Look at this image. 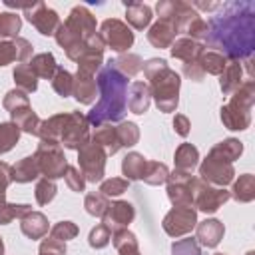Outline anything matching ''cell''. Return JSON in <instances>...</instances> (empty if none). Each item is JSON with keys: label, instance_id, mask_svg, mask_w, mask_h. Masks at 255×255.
I'll return each instance as SVG.
<instances>
[{"label": "cell", "instance_id": "cell-61", "mask_svg": "<svg viewBox=\"0 0 255 255\" xmlns=\"http://www.w3.org/2000/svg\"><path fill=\"white\" fill-rule=\"evenodd\" d=\"M247 255H255V253H253V251H249V253H247Z\"/></svg>", "mask_w": 255, "mask_h": 255}, {"label": "cell", "instance_id": "cell-20", "mask_svg": "<svg viewBox=\"0 0 255 255\" xmlns=\"http://www.w3.org/2000/svg\"><path fill=\"white\" fill-rule=\"evenodd\" d=\"M221 80H219V86H221V92L225 96H231L239 86H241V76H243V66L239 60H227L223 72L219 74Z\"/></svg>", "mask_w": 255, "mask_h": 255}, {"label": "cell", "instance_id": "cell-18", "mask_svg": "<svg viewBox=\"0 0 255 255\" xmlns=\"http://www.w3.org/2000/svg\"><path fill=\"white\" fill-rule=\"evenodd\" d=\"M175 34H177V30H175V26H173L171 22H167V20H157V22L149 28L147 40H149V44L155 46V48H171V44L175 42Z\"/></svg>", "mask_w": 255, "mask_h": 255}, {"label": "cell", "instance_id": "cell-51", "mask_svg": "<svg viewBox=\"0 0 255 255\" xmlns=\"http://www.w3.org/2000/svg\"><path fill=\"white\" fill-rule=\"evenodd\" d=\"M64 179H66V185L72 189V191H84L86 187V177L82 175V171L74 165H68L66 167V173H64Z\"/></svg>", "mask_w": 255, "mask_h": 255}, {"label": "cell", "instance_id": "cell-47", "mask_svg": "<svg viewBox=\"0 0 255 255\" xmlns=\"http://www.w3.org/2000/svg\"><path fill=\"white\" fill-rule=\"evenodd\" d=\"M129 181L126 177H112V179H104L102 185H100V191L110 199V197H116V195H122L126 189H128Z\"/></svg>", "mask_w": 255, "mask_h": 255}, {"label": "cell", "instance_id": "cell-54", "mask_svg": "<svg viewBox=\"0 0 255 255\" xmlns=\"http://www.w3.org/2000/svg\"><path fill=\"white\" fill-rule=\"evenodd\" d=\"M10 62H18L16 46L12 40H2L0 42V66H6Z\"/></svg>", "mask_w": 255, "mask_h": 255}, {"label": "cell", "instance_id": "cell-44", "mask_svg": "<svg viewBox=\"0 0 255 255\" xmlns=\"http://www.w3.org/2000/svg\"><path fill=\"white\" fill-rule=\"evenodd\" d=\"M116 133H118V139H120L122 147H131L139 139V129L133 122H120L118 128H116Z\"/></svg>", "mask_w": 255, "mask_h": 255}, {"label": "cell", "instance_id": "cell-13", "mask_svg": "<svg viewBox=\"0 0 255 255\" xmlns=\"http://www.w3.org/2000/svg\"><path fill=\"white\" fill-rule=\"evenodd\" d=\"M191 173L175 171L167 175V197L173 207H193L191 205Z\"/></svg>", "mask_w": 255, "mask_h": 255}, {"label": "cell", "instance_id": "cell-42", "mask_svg": "<svg viewBox=\"0 0 255 255\" xmlns=\"http://www.w3.org/2000/svg\"><path fill=\"white\" fill-rule=\"evenodd\" d=\"M20 137V128L14 122H4L0 124V153L10 151Z\"/></svg>", "mask_w": 255, "mask_h": 255}, {"label": "cell", "instance_id": "cell-46", "mask_svg": "<svg viewBox=\"0 0 255 255\" xmlns=\"http://www.w3.org/2000/svg\"><path fill=\"white\" fill-rule=\"evenodd\" d=\"M102 70V54H92L86 52L80 60H78V72L88 74V76H96V72Z\"/></svg>", "mask_w": 255, "mask_h": 255}, {"label": "cell", "instance_id": "cell-55", "mask_svg": "<svg viewBox=\"0 0 255 255\" xmlns=\"http://www.w3.org/2000/svg\"><path fill=\"white\" fill-rule=\"evenodd\" d=\"M12 42H14V46H16L18 62H20V64H26V60L32 56V44H30L26 38H14Z\"/></svg>", "mask_w": 255, "mask_h": 255}, {"label": "cell", "instance_id": "cell-5", "mask_svg": "<svg viewBox=\"0 0 255 255\" xmlns=\"http://www.w3.org/2000/svg\"><path fill=\"white\" fill-rule=\"evenodd\" d=\"M34 157H36L38 167H40V173H42L44 177H48V179L64 177L66 167H68V161H66V157H64L62 145H60L58 141L40 139Z\"/></svg>", "mask_w": 255, "mask_h": 255}, {"label": "cell", "instance_id": "cell-60", "mask_svg": "<svg viewBox=\"0 0 255 255\" xmlns=\"http://www.w3.org/2000/svg\"><path fill=\"white\" fill-rule=\"evenodd\" d=\"M0 255H4V241H2V237H0Z\"/></svg>", "mask_w": 255, "mask_h": 255}, {"label": "cell", "instance_id": "cell-9", "mask_svg": "<svg viewBox=\"0 0 255 255\" xmlns=\"http://www.w3.org/2000/svg\"><path fill=\"white\" fill-rule=\"evenodd\" d=\"M100 36H102L104 44L108 48H112L114 52H126L133 44V32L129 30V26L116 18H108L102 22Z\"/></svg>", "mask_w": 255, "mask_h": 255}, {"label": "cell", "instance_id": "cell-53", "mask_svg": "<svg viewBox=\"0 0 255 255\" xmlns=\"http://www.w3.org/2000/svg\"><path fill=\"white\" fill-rule=\"evenodd\" d=\"M40 255H66V243L52 239V237H46L40 243Z\"/></svg>", "mask_w": 255, "mask_h": 255}, {"label": "cell", "instance_id": "cell-10", "mask_svg": "<svg viewBox=\"0 0 255 255\" xmlns=\"http://www.w3.org/2000/svg\"><path fill=\"white\" fill-rule=\"evenodd\" d=\"M88 141H90V124L86 116H82L80 112L68 114V120H66V126L60 137V145L68 149H80Z\"/></svg>", "mask_w": 255, "mask_h": 255}, {"label": "cell", "instance_id": "cell-27", "mask_svg": "<svg viewBox=\"0 0 255 255\" xmlns=\"http://www.w3.org/2000/svg\"><path fill=\"white\" fill-rule=\"evenodd\" d=\"M199 159V151L195 145L191 143H181L175 149V171H183V173H191L193 167L197 165Z\"/></svg>", "mask_w": 255, "mask_h": 255}, {"label": "cell", "instance_id": "cell-15", "mask_svg": "<svg viewBox=\"0 0 255 255\" xmlns=\"http://www.w3.org/2000/svg\"><path fill=\"white\" fill-rule=\"evenodd\" d=\"M133 217H135V209L129 201H114L102 215V223L114 233L120 229H128V225L133 221Z\"/></svg>", "mask_w": 255, "mask_h": 255}, {"label": "cell", "instance_id": "cell-58", "mask_svg": "<svg viewBox=\"0 0 255 255\" xmlns=\"http://www.w3.org/2000/svg\"><path fill=\"white\" fill-rule=\"evenodd\" d=\"M189 120H187V116H183V114H177L175 116V120H173V129H175V133H179L181 137H185L187 133H189Z\"/></svg>", "mask_w": 255, "mask_h": 255}, {"label": "cell", "instance_id": "cell-29", "mask_svg": "<svg viewBox=\"0 0 255 255\" xmlns=\"http://www.w3.org/2000/svg\"><path fill=\"white\" fill-rule=\"evenodd\" d=\"M2 106H4L6 112H10V116H12V120H14V118L20 116L22 112L30 110V100H28V94H26V92H22V90L16 88V90H10V92L4 96Z\"/></svg>", "mask_w": 255, "mask_h": 255}, {"label": "cell", "instance_id": "cell-17", "mask_svg": "<svg viewBox=\"0 0 255 255\" xmlns=\"http://www.w3.org/2000/svg\"><path fill=\"white\" fill-rule=\"evenodd\" d=\"M128 108L133 114H145L151 102V92L149 86L145 82H133L131 86H128V96H126Z\"/></svg>", "mask_w": 255, "mask_h": 255}, {"label": "cell", "instance_id": "cell-24", "mask_svg": "<svg viewBox=\"0 0 255 255\" xmlns=\"http://www.w3.org/2000/svg\"><path fill=\"white\" fill-rule=\"evenodd\" d=\"M151 8L143 2H128L126 4V20L131 28L135 30H143L149 26L151 22Z\"/></svg>", "mask_w": 255, "mask_h": 255}, {"label": "cell", "instance_id": "cell-43", "mask_svg": "<svg viewBox=\"0 0 255 255\" xmlns=\"http://www.w3.org/2000/svg\"><path fill=\"white\" fill-rule=\"evenodd\" d=\"M12 122L20 128V131H26V133H32V135H38L40 124H42V120L36 116V112H34L32 108L26 110V112H22L20 116H16Z\"/></svg>", "mask_w": 255, "mask_h": 255}, {"label": "cell", "instance_id": "cell-49", "mask_svg": "<svg viewBox=\"0 0 255 255\" xmlns=\"http://www.w3.org/2000/svg\"><path fill=\"white\" fill-rule=\"evenodd\" d=\"M110 239H112V231H110L104 223H98V225L90 231L88 243H90V247H94V249H104V247L110 243Z\"/></svg>", "mask_w": 255, "mask_h": 255}, {"label": "cell", "instance_id": "cell-35", "mask_svg": "<svg viewBox=\"0 0 255 255\" xmlns=\"http://www.w3.org/2000/svg\"><path fill=\"white\" fill-rule=\"evenodd\" d=\"M167 175H169V169H167L165 163L147 159L145 167H143V173H141V179L149 185H161V183L167 181Z\"/></svg>", "mask_w": 255, "mask_h": 255}, {"label": "cell", "instance_id": "cell-30", "mask_svg": "<svg viewBox=\"0 0 255 255\" xmlns=\"http://www.w3.org/2000/svg\"><path fill=\"white\" fill-rule=\"evenodd\" d=\"M112 243L118 249V255H139L137 249V239L131 231L128 229H120L112 233Z\"/></svg>", "mask_w": 255, "mask_h": 255}, {"label": "cell", "instance_id": "cell-37", "mask_svg": "<svg viewBox=\"0 0 255 255\" xmlns=\"http://www.w3.org/2000/svg\"><path fill=\"white\" fill-rule=\"evenodd\" d=\"M197 62H199L203 74H205V72H207V74H221L223 68H225V64H227V58H225L223 54H219V52H213V50L205 52V50H203V54L199 56Z\"/></svg>", "mask_w": 255, "mask_h": 255}, {"label": "cell", "instance_id": "cell-28", "mask_svg": "<svg viewBox=\"0 0 255 255\" xmlns=\"http://www.w3.org/2000/svg\"><path fill=\"white\" fill-rule=\"evenodd\" d=\"M229 195L233 199H237L239 203H249L255 199V177L251 173H243L239 175V179L233 183Z\"/></svg>", "mask_w": 255, "mask_h": 255}, {"label": "cell", "instance_id": "cell-59", "mask_svg": "<svg viewBox=\"0 0 255 255\" xmlns=\"http://www.w3.org/2000/svg\"><path fill=\"white\" fill-rule=\"evenodd\" d=\"M195 6H197V8H203V10H215V8H221L223 4H205V2H197Z\"/></svg>", "mask_w": 255, "mask_h": 255}, {"label": "cell", "instance_id": "cell-25", "mask_svg": "<svg viewBox=\"0 0 255 255\" xmlns=\"http://www.w3.org/2000/svg\"><path fill=\"white\" fill-rule=\"evenodd\" d=\"M40 173V167H38V161L34 155H28V157H22L18 163L12 165V181H18V183H28L32 179H36Z\"/></svg>", "mask_w": 255, "mask_h": 255}, {"label": "cell", "instance_id": "cell-12", "mask_svg": "<svg viewBox=\"0 0 255 255\" xmlns=\"http://www.w3.org/2000/svg\"><path fill=\"white\" fill-rule=\"evenodd\" d=\"M24 14L30 20V24L44 36H54L56 30L60 28V16L48 8L44 2H36L32 6H24Z\"/></svg>", "mask_w": 255, "mask_h": 255}, {"label": "cell", "instance_id": "cell-50", "mask_svg": "<svg viewBox=\"0 0 255 255\" xmlns=\"http://www.w3.org/2000/svg\"><path fill=\"white\" fill-rule=\"evenodd\" d=\"M171 255H201V247L195 241V237L177 239L171 245Z\"/></svg>", "mask_w": 255, "mask_h": 255}, {"label": "cell", "instance_id": "cell-2", "mask_svg": "<svg viewBox=\"0 0 255 255\" xmlns=\"http://www.w3.org/2000/svg\"><path fill=\"white\" fill-rule=\"evenodd\" d=\"M98 90L100 100L98 104L88 112L86 120L90 126H104L110 122H122L126 110H128V78L122 76L114 66H104L98 72Z\"/></svg>", "mask_w": 255, "mask_h": 255}, {"label": "cell", "instance_id": "cell-14", "mask_svg": "<svg viewBox=\"0 0 255 255\" xmlns=\"http://www.w3.org/2000/svg\"><path fill=\"white\" fill-rule=\"evenodd\" d=\"M68 32H72L80 40H88L92 34H96V18L86 6H74L66 22H62Z\"/></svg>", "mask_w": 255, "mask_h": 255}, {"label": "cell", "instance_id": "cell-4", "mask_svg": "<svg viewBox=\"0 0 255 255\" xmlns=\"http://www.w3.org/2000/svg\"><path fill=\"white\" fill-rule=\"evenodd\" d=\"M255 102V82H243L233 94L231 100L221 108V122L227 129H247L251 126V108Z\"/></svg>", "mask_w": 255, "mask_h": 255}, {"label": "cell", "instance_id": "cell-57", "mask_svg": "<svg viewBox=\"0 0 255 255\" xmlns=\"http://www.w3.org/2000/svg\"><path fill=\"white\" fill-rule=\"evenodd\" d=\"M183 74L189 80H193V82H201L203 80V70H201V66H199L197 60L195 62H185L183 64Z\"/></svg>", "mask_w": 255, "mask_h": 255}, {"label": "cell", "instance_id": "cell-52", "mask_svg": "<svg viewBox=\"0 0 255 255\" xmlns=\"http://www.w3.org/2000/svg\"><path fill=\"white\" fill-rule=\"evenodd\" d=\"M185 34H189L191 40H195V42H205V38H207V22H205L201 16H195V18L187 24Z\"/></svg>", "mask_w": 255, "mask_h": 255}, {"label": "cell", "instance_id": "cell-48", "mask_svg": "<svg viewBox=\"0 0 255 255\" xmlns=\"http://www.w3.org/2000/svg\"><path fill=\"white\" fill-rule=\"evenodd\" d=\"M78 235V227H76V223H72V221H60V223H56L52 229H50V237L52 239H58V241H70V239H74Z\"/></svg>", "mask_w": 255, "mask_h": 255}, {"label": "cell", "instance_id": "cell-41", "mask_svg": "<svg viewBox=\"0 0 255 255\" xmlns=\"http://www.w3.org/2000/svg\"><path fill=\"white\" fill-rule=\"evenodd\" d=\"M84 207H86V211H88L90 215H94V217H102V215L106 213V209L110 207V199H108L102 191H92V193L86 195V199H84Z\"/></svg>", "mask_w": 255, "mask_h": 255}, {"label": "cell", "instance_id": "cell-34", "mask_svg": "<svg viewBox=\"0 0 255 255\" xmlns=\"http://www.w3.org/2000/svg\"><path fill=\"white\" fill-rule=\"evenodd\" d=\"M145 161H147V159H145L141 153H135V151L128 153V155L124 157V161H122V171H124L126 179H128V181H131V179H141Z\"/></svg>", "mask_w": 255, "mask_h": 255}, {"label": "cell", "instance_id": "cell-36", "mask_svg": "<svg viewBox=\"0 0 255 255\" xmlns=\"http://www.w3.org/2000/svg\"><path fill=\"white\" fill-rule=\"evenodd\" d=\"M30 211L32 207L26 203H8L4 197H0V225L10 223L12 219H22Z\"/></svg>", "mask_w": 255, "mask_h": 255}, {"label": "cell", "instance_id": "cell-19", "mask_svg": "<svg viewBox=\"0 0 255 255\" xmlns=\"http://www.w3.org/2000/svg\"><path fill=\"white\" fill-rule=\"evenodd\" d=\"M96 92H98V84H96L94 76L76 72V76H74V90H72V96H74L80 104H88V106H90V104L96 100Z\"/></svg>", "mask_w": 255, "mask_h": 255}, {"label": "cell", "instance_id": "cell-23", "mask_svg": "<svg viewBox=\"0 0 255 255\" xmlns=\"http://www.w3.org/2000/svg\"><path fill=\"white\" fill-rule=\"evenodd\" d=\"M20 229L26 237L30 239H42L46 233H48V219L44 213L40 211H30L28 215H24L20 219Z\"/></svg>", "mask_w": 255, "mask_h": 255}, {"label": "cell", "instance_id": "cell-8", "mask_svg": "<svg viewBox=\"0 0 255 255\" xmlns=\"http://www.w3.org/2000/svg\"><path fill=\"white\" fill-rule=\"evenodd\" d=\"M233 175H235L233 163L213 151H209L203 163L199 165V179H203L213 187H225L227 183L233 181Z\"/></svg>", "mask_w": 255, "mask_h": 255}, {"label": "cell", "instance_id": "cell-32", "mask_svg": "<svg viewBox=\"0 0 255 255\" xmlns=\"http://www.w3.org/2000/svg\"><path fill=\"white\" fill-rule=\"evenodd\" d=\"M108 64L114 66V68H116L122 76H126V78L135 76V74L143 68V62H141V58H139L137 54H122V56H118L116 60H110Z\"/></svg>", "mask_w": 255, "mask_h": 255}, {"label": "cell", "instance_id": "cell-16", "mask_svg": "<svg viewBox=\"0 0 255 255\" xmlns=\"http://www.w3.org/2000/svg\"><path fill=\"white\" fill-rule=\"evenodd\" d=\"M223 233L225 227L217 219H205L195 225V241L199 243V247H207V249L217 247L219 241L223 239Z\"/></svg>", "mask_w": 255, "mask_h": 255}, {"label": "cell", "instance_id": "cell-33", "mask_svg": "<svg viewBox=\"0 0 255 255\" xmlns=\"http://www.w3.org/2000/svg\"><path fill=\"white\" fill-rule=\"evenodd\" d=\"M14 82L18 86V90H22L26 94L36 92V88H38V76L34 74L30 64H18L14 68Z\"/></svg>", "mask_w": 255, "mask_h": 255}, {"label": "cell", "instance_id": "cell-7", "mask_svg": "<svg viewBox=\"0 0 255 255\" xmlns=\"http://www.w3.org/2000/svg\"><path fill=\"white\" fill-rule=\"evenodd\" d=\"M106 151L94 143L92 139L88 143H84L78 149V163H80V171L86 177V181H102L104 179V169H106Z\"/></svg>", "mask_w": 255, "mask_h": 255}, {"label": "cell", "instance_id": "cell-21", "mask_svg": "<svg viewBox=\"0 0 255 255\" xmlns=\"http://www.w3.org/2000/svg\"><path fill=\"white\" fill-rule=\"evenodd\" d=\"M169 52H171L173 58H177V60H181V62L185 64V62H195V60H199V56L203 54V46H201L199 42L191 40V38H179V40H175V42L171 44Z\"/></svg>", "mask_w": 255, "mask_h": 255}, {"label": "cell", "instance_id": "cell-22", "mask_svg": "<svg viewBox=\"0 0 255 255\" xmlns=\"http://www.w3.org/2000/svg\"><path fill=\"white\" fill-rule=\"evenodd\" d=\"M90 139L94 141V143H98L104 151H106V155H114V153H118L120 151V139H118V133H116V128H112V126H108V124H104V126H98L96 128V131L90 135Z\"/></svg>", "mask_w": 255, "mask_h": 255}, {"label": "cell", "instance_id": "cell-39", "mask_svg": "<svg viewBox=\"0 0 255 255\" xmlns=\"http://www.w3.org/2000/svg\"><path fill=\"white\" fill-rule=\"evenodd\" d=\"M52 88H54V92L58 94V96H62V98H68V96H72V90H74V76L68 72V70H64V68H56V74L52 76Z\"/></svg>", "mask_w": 255, "mask_h": 255}, {"label": "cell", "instance_id": "cell-45", "mask_svg": "<svg viewBox=\"0 0 255 255\" xmlns=\"http://www.w3.org/2000/svg\"><path fill=\"white\" fill-rule=\"evenodd\" d=\"M54 197H56V183H54V179L42 177L36 183V201H38V205H48Z\"/></svg>", "mask_w": 255, "mask_h": 255}, {"label": "cell", "instance_id": "cell-56", "mask_svg": "<svg viewBox=\"0 0 255 255\" xmlns=\"http://www.w3.org/2000/svg\"><path fill=\"white\" fill-rule=\"evenodd\" d=\"M10 183H12V165H8L6 161H0V197L6 195V189Z\"/></svg>", "mask_w": 255, "mask_h": 255}, {"label": "cell", "instance_id": "cell-6", "mask_svg": "<svg viewBox=\"0 0 255 255\" xmlns=\"http://www.w3.org/2000/svg\"><path fill=\"white\" fill-rule=\"evenodd\" d=\"M229 197V191L223 187H213L199 177L191 179V205L203 213H215Z\"/></svg>", "mask_w": 255, "mask_h": 255}, {"label": "cell", "instance_id": "cell-11", "mask_svg": "<svg viewBox=\"0 0 255 255\" xmlns=\"http://www.w3.org/2000/svg\"><path fill=\"white\" fill-rule=\"evenodd\" d=\"M197 225V209L195 207H173L163 217V231L171 237H181L189 233Z\"/></svg>", "mask_w": 255, "mask_h": 255}, {"label": "cell", "instance_id": "cell-1", "mask_svg": "<svg viewBox=\"0 0 255 255\" xmlns=\"http://www.w3.org/2000/svg\"><path fill=\"white\" fill-rule=\"evenodd\" d=\"M205 44L221 50L229 60L251 58L255 48V4L247 0L223 4L221 12L207 22Z\"/></svg>", "mask_w": 255, "mask_h": 255}, {"label": "cell", "instance_id": "cell-38", "mask_svg": "<svg viewBox=\"0 0 255 255\" xmlns=\"http://www.w3.org/2000/svg\"><path fill=\"white\" fill-rule=\"evenodd\" d=\"M22 26V18L12 12H0V42L6 38H18Z\"/></svg>", "mask_w": 255, "mask_h": 255}, {"label": "cell", "instance_id": "cell-3", "mask_svg": "<svg viewBox=\"0 0 255 255\" xmlns=\"http://www.w3.org/2000/svg\"><path fill=\"white\" fill-rule=\"evenodd\" d=\"M143 74L149 82H145L149 86L151 98L155 100V106L159 108V112H173L177 108L179 102V74H175L165 60L159 58H151L147 62H143Z\"/></svg>", "mask_w": 255, "mask_h": 255}, {"label": "cell", "instance_id": "cell-40", "mask_svg": "<svg viewBox=\"0 0 255 255\" xmlns=\"http://www.w3.org/2000/svg\"><path fill=\"white\" fill-rule=\"evenodd\" d=\"M211 151L233 163V161L241 155V151H243V143H241L239 139H235V137H229V139H223V141L215 143V145L211 147Z\"/></svg>", "mask_w": 255, "mask_h": 255}, {"label": "cell", "instance_id": "cell-62", "mask_svg": "<svg viewBox=\"0 0 255 255\" xmlns=\"http://www.w3.org/2000/svg\"><path fill=\"white\" fill-rule=\"evenodd\" d=\"M215 255H223V253H215Z\"/></svg>", "mask_w": 255, "mask_h": 255}, {"label": "cell", "instance_id": "cell-26", "mask_svg": "<svg viewBox=\"0 0 255 255\" xmlns=\"http://www.w3.org/2000/svg\"><path fill=\"white\" fill-rule=\"evenodd\" d=\"M66 120H68V114H58V116H52V118L44 120V122L40 124L38 137H40V139H50V141H58V143H60V137H62Z\"/></svg>", "mask_w": 255, "mask_h": 255}, {"label": "cell", "instance_id": "cell-31", "mask_svg": "<svg viewBox=\"0 0 255 255\" xmlns=\"http://www.w3.org/2000/svg\"><path fill=\"white\" fill-rule=\"evenodd\" d=\"M28 64L34 70V74L38 78H44V80H52V76L56 74V68H58V64H56V60H54V56L50 52L36 54Z\"/></svg>", "mask_w": 255, "mask_h": 255}]
</instances>
